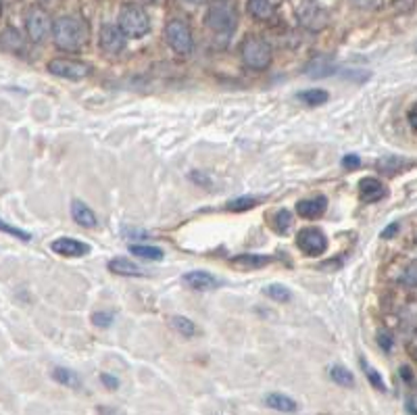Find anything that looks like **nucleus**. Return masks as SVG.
Masks as SVG:
<instances>
[{"instance_id": "obj_4", "label": "nucleus", "mask_w": 417, "mask_h": 415, "mask_svg": "<svg viewBox=\"0 0 417 415\" xmlns=\"http://www.w3.org/2000/svg\"><path fill=\"white\" fill-rule=\"evenodd\" d=\"M119 28L128 38H144L150 31V21L140 4H123L119 11Z\"/></svg>"}, {"instance_id": "obj_37", "label": "nucleus", "mask_w": 417, "mask_h": 415, "mask_svg": "<svg viewBox=\"0 0 417 415\" xmlns=\"http://www.w3.org/2000/svg\"><path fill=\"white\" fill-rule=\"evenodd\" d=\"M378 342H380V347H382L386 353H390V349H392V336H390L388 332L378 334Z\"/></svg>"}, {"instance_id": "obj_16", "label": "nucleus", "mask_w": 417, "mask_h": 415, "mask_svg": "<svg viewBox=\"0 0 417 415\" xmlns=\"http://www.w3.org/2000/svg\"><path fill=\"white\" fill-rule=\"evenodd\" d=\"M336 71H338L336 63H334L332 58H326V56H317V58H313V61H311V63L305 67L307 76L317 78V80L328 78V76H332V73H336Z\"/></svg>"}, {"instance_id": "obj_19", "label": "nucleus", "mask_w": 417, "mask_h": 415, "mask_svg": "<svg viewBox=\"0 0 417 415\" xmlns=\"http://www.w3.org/2000/svg\"><path fill=\"white\" fill-rule=\"evenodd\" d=\"M269 261H272V257H267V255H254V252H250V255H238V257H234L232 259V265L238 267V270H261V267L269 265Z\"/></svg>"}, {"instance_id": "obj_7", "label": "nucleus", "mask_w": 417, "mask_h": 415, "mask_svg": "<svg viewBox=\"0 0 417 415\" xmlns=\"http://www.w3.org/2000/svg\"><path fill=\"white\" fill-rule=\"evenodd\" d=\"M48 71L61 80L80 82L92 73V67L83 61H78V58H53L48 63Z\"/></svg>"}, {"instance_id": "obj_32", "label": "nucleus", "mask_w": 417, "mask_h": 415, "mask_svg": "<svg viewBox=\"0 0 417 415\" xmlns=\"http://www.w3.org/2000/svg\"><path fill=\"white\" fill-rule=\"evenodd\" d=\"M357 9H363V11H376L382 6L384 0H351Z\"/></svg>"}, {"instance_id": "obj_5", "label": "nucleus", "mask_w": 417, "mask_h": 415, "mask_svg": "<svg viewBox=\"0 0 417 415\" xmlns=\"http://www.w3.org/2000/svg\"><path fill=\"white\" fill-rule=\"evenodd\" d=\"M165 40L169 48L177 55L186 56L195 51V38L192 29L182 19H171L165 26Z\"/></svg>"}, {"instance_id": "obj_17", "label": "nucleus", "mask_w": 417, "mask_h": 415, "mask_svg": "<svg viewBox=\"0 0 417 415\" xmlns=\"http://www.w3.org/2000/svg\"><path fill=\"white\" fill-rule=\"evenodd\" d=\"M265 405L272 407L274 411H282V414H297V409H299L297 401L288 394H282V392H269L265 396Z\"/></svg>"}, {"instance_id": "obj_35", "label": "nucleus", "mask_w": 417, "mask_h": 415, "mask_svg": "<svg viewBox=\"0 0 417 415\" xmlns=\"http://www.w3.org/2000/svg\"><path fill=\"white\" fill-rule=\"evenodd\" d=\"M101 382L105 384V388H109V390H117L119 388V380L111 376V374H101Z\"/></svg>"}, {"instance_id": "obj_39", "label": "nucleus", "mask_w": 417, "mask_h": 415, "mask_svg": "<svg viewBox=\"0 0 417 415\" xmlns=\"http://www.w3.org/2000/svg\"><path fill=\"white\" fill-rule=\"evenodd\" d=\"M401 376L405 378V382H411L413 380V376H411V372H409V367L405 365V367H401Z\"/></svg>"}, {"instance_id": "obj_23", "label": "nucleus", "mask_w": 417, "mask_h": 415, "mask_svg": "<svg viewBox=\"0 0 417 415\" xmlns=\"http://www.w3.org/2000/svg\"><path fill=\"white\" fill-rule=\"evenodd\" d=\"M261 203V198L259 196H252V194H244V196H238V198H232L227 205H225V209L227 211H232V213H244V211H250V209H254L257 205Z\"/></svg>"}, {"instance_id": "obj_21", "label": "nucleus", "mask_w": 417, "mask_h": 415, "mask_svg": "<svg viewBox=\"0 0 417 415\" xmlns=\"http://www.w3.org/2000/svg\"><path fill=\"white\" fill-rule=\"evenodd\" d=\"M250 17L257 21H269L276 15V9L272 4V0H249L247 2Z\"/></svg>"}, {"instance_id": "obj_22", "label": "nucleus", "mask_w": 417, "mask_h": 415, "mask_svg": "<svg viewBox=\"0 0 417 415\" xmlns=\"http://www.w3.org/2000/svg\"><path fill=\"white\" fill-rule=\"evenodd\" d=\"M330 98V94L321 88H311V90H303L297 94V101H301L305 107H321L326 105Z\"/></svg>"}, {"instance_id": "obj_29", "label": "nucleus", "mask_w": 417, "mask_h": 415, "mask_svg": "<svg viewBox=\"0 0 417 415\" xmlns=\"http://www.w3.org/2000/svg\"><path fill=\"white\" fill-rule=\"evenodd\" d=\"M361 367H363V372H365L367 382H369L371 386L376 388V390H382V392H386V390H388L386 382H384V378H382V374H380L376 367H371V365H369L365 359H361Z\"/></svg>"}, {"instance_id": "obj_9", "label": "nucleus", "mask_w": 417, "mask_h": 415, "mask_svg": "<svg viewBox=\"0 0 417 415\" xmlns=\"http://www.w3.org/2000/svg\"><path fill=\"white\" fill-rule=\"evenodd\" d=\"M297 245L307 257H319L328 249V238L319 227H303L297 236Z\"/></svg>"}, {"instance_id": "obj_26", "label": "nucleus", "mask_w": 417, "mask_h": 415, "mask_svg": "<svg viewBox=\"0 0 417 415\" xmlns=\"http://www.w3.org/2000/svg\"><path fill=\"white\" fill-rule=\"evenodd\" d=\"M263 294L269 297L276 303H288L292 299V290L288 286H284V284H269V286H265Z\"/></svg>"}, {"instance_id": "obj_13", "label": "nucleus", "mask_w": 417, "mask_h": 415, "mask_svg": "<svg viewBox=\"0 0 417 415\" xmlns=\"http://www.w3.org/2000/svg\"><path fill=\"white\" fill-rule=\"evenodd\" d=\"M328 209V198L317 194V196H311V198H303L297 203V213L305 220H315V217H321Z\"/></svg>"}, {"instance_id": "obj_11", "label": "nucleus", "mask_w": 417, "mask_h": 415, "mask_svg": "<svg viewBox=\"0 0 417 415\" xmlns=\"http://www.w3.org/2000/svg\"><path fill=\"white\" fill-rule=\"evenodd\" d=\"M125 34H123V29L119 28V26H111V24H107V26H103L101 29V48L107 53V55H119L123 48H125Z\"/></svg>"}, {"instance_id": "obj_10", "label": "nucleus", "mask_w": 417, "mask_h": 415, "mask_svg": "<svg viewBox=\"0 0 417 415\" xmlns=\"http://www.w3.org/2000/svg\"><path fill=\"white\" fill-rule=\"evenodd\" d=\"M182 282H184V286H188L190 290H196V292H211V290L223 286L222 277H217L211 272H205V270H195V272L184 274Z\"/></svg>"}, {"instance_id": "obj_25", "label": "nucleus", "mask_w": 417, "mask_h": 415, "mask_svg": "<svg viewBox=\"0 0 417 415\" xmlns=\"http://www.w3.org/2000/svg\"><path fill=\"white\" fill-rule=\"evenodd\" d=\"M330 378H332V382L334 384H338V386H342V388H353L355 386V376H353V372H349L344 365H332L330 367Z\"/></svg>"}, {"instance_id": "obj_12", "label": "nucleus", "mask_w": 417, "mask_h": 415, "mask_svg": "<svg viewBox=\"0 0 417 415\" xmlns=\"http://www.w3.org/2000/svg\"><path fill=\"white\" fill-rule=\"evenodd\" d=\"M51 249L55 250L56 255H61V257H83V255L90 252V245H86V242L78 240V238L65 236V238L53 240L51 242Z\"/></svg>"}, {"instance_id": "obj_1", "label": "nucleus", "mask_w": 417, "mask_h": 415, "mask_svg": "<svg viewBox=\"0 0 417 415\" xmlns=\"http://www.w3.org/2000/svg\"><path fill=\"white\" fill-rule=\"evenodd\" d=\"M53 40L56 48L65 53H80L90 42V26L78 15H63L55 19Z\"/></svg>"}, {"instance_id": "obj_6", "label": "nucleus", "mask_w": 417, "mask_h": 415, "mask_svg": "<svg viewBox=\"0 0 417 415\" xmlns=\"http://www.w3.org/2000/svg\"><path fill=\"white\" fill-rule=\"evenodd\" d=\"M53 26L55 21H51L48 13L42 9V6H29L28 13H26V31H28V38L34 44H42L48 34H53Z\"/></svg>"}, {"instance_id": "obj_2", "label": "nucleus", "mask_w": 417, "mask_h": 415, "mask_svg": "<svg viewBox=\"0 0 417 415\" xmlns=\"http://www.w3.org/2000/svg\"><path fill=\"white\" fill-rule=\"evenodd\" d=\"M205 24L217 36H232L238 28V11L234 0H213L205 15Z\"/></svg>"}, {"instance_id": "obj_15", "label": "nucleus", "mask_w": 417, "mask_h": 415, "mask_svg": "<svg viewBox=\"0 0 417 415\" xmlns=\"http://www.w3.org/2000/svg\"><path fill=\"white\" fill-rule=\"evenodd\" d=\"M71 217H73V222L78 223V225H82V227H96L98 225L96 213L83 200H78V198L71 203Z\"/></svg>"}, {"instance_id": "obj_28", "label": "nucleus", "mask_w": 417, "mask_h": 415, "mask_svg": "<svg viewBox=\"0 0 417 415\" xmlns=\"http://www.w3.org/2000/svg\"><path fill=\"white\" fill-rule=\"evenodd\" d=\"M171 328H173L177 334L186 336V338H192V336H196V324L192 322V319L184 317V315H175V317H171Z\"/></svg>"}, {"instance_id": "obj_38", "label": "nucleus", "mask_w": 417, "mask_h": 415, "mask_svg": "<svg viewBox=\"0 0 417 415\" xmlns=\"http://www.w3.org/2000/svg\"><path fill=\"white\" fill-rule=\"evenodd\" d=\"M396 232H398V223H390L388 227H386V230L382 232V238H392V236H394Z\"/></svg>"}, {"instance_id": "obj_40", "label": "nucleus", "mask_w": 417, "mask_h": 415, "mask_svg": "<svg viewBox=\"0 0 417 415\" xmlns=\"http://www.w3.org/2000/svg\"><path fill=\"white\" fill-rule=\"evenodd\" d=\"M411 353H413V357H416V359H417V340H416V342H413V347H411Z\"/></svg>"}, {"instance_id": "obj_33", "label": "nucleus", "mask_w": 417, "mask_h": 415, "mask_svg": "<svg viewBox=\"0 0 417 415\" xmlns=\"http://www.w3.org/2000/svg\"><path fill=\"white\" fill-rule=\"evenodd\" d=\"M401 282H405V284H409V286H417V265L416 263L407 267V272L403 274Z\"/></svg>"}, {"instance_id": "obj_14", "label": "nucleus", "mask_w": 417, "mask_h": 415, "mask_svg": "<svg viewBox=\"0 0 417 415\" xmlns=\"http://www.w3.org/2000/svg\"><path fill=\"white\" fill-rule=\"evenodd\" d=\"M359 193H361V198L365 203H378L388 194V188L378 178H363L359 182Z\"/></svg>"}, {"instance_id": "obj_24", "label": "nucleus", "mask_w": 417, "mask_h": 415, "mask_svg": "<svg viewBox=\"0 0 417 415\" xmlns=\"http://www.w3.org/2000/svg\"><path fill=\"white\" fill-rule=\"evenodd\" d=\"M53 378H55V382L63 384V386L82 388L80 376H78L73 369H69V367H55V369H53Z\"/></svg>"}, {"instance_id": "obj_18", "label": "nucleus", "mask_w": 417, "mask_h": 415, "mask_svg": "<svg viewBox=\"0 0 417 415\" xmlns=\"http://www.w3.org/2000/svg\"><path fill=\"white\" fill-rule=\"evenodd\" d=\"M109 272L117 274V276H130V277H140L144 276V270L140 267L138 263L130 261V259H123V257H115L109 261Z\"/></svg>"}, {"instance_id": "obj_31", "label": "nucleus", "mask_w": 417, "mask_h": 415, "mask_svg": "<svg viewBox=\"0 0 417 415\" xmlns=\"http://www.w3.org/2000/svg\"><path fill=\"white\" fill-rule=\"evenodd\" d=\"M90 319H92V324L96 328H109L113 324V319H115V313L113 311H96Z\"/></svg>"}, {"instance_id": "obj_8", "label": "nucleus", "mask_w": 417, "mask_h": 415, "mask_svg": "<svg viewBox=\"0 0 417 415\" xmlns=\"http://www.w3.org/2000/svg\"><path fill=\"white\" fill-rule=\"evenodd\" d=\"M297 17H299V24L309 31H321L324 28H328V21H330L328 11L313 0H307L299 6Z\"/></svg>"}, {"instance_id": "obj_27", "label": "nucleus", "mask_w": 417, "mask_h": 415, "mask_svg": "<svg viewBox=\"0 0 417 415\" xmlns=\"http://www.w3.org/2000/svg\"><path fill=\"white\" fill-rule=\"evenodd\" d=\"M130 252L140 257V259H148V261L163 259V250L155 247V245H130Z\"/></svg>"}, {"instance_id": "obj_30", "label": "nucleus", "mask_w": 417, "mask_h": 415, "mask_svg": "<svg viewBox=\"0 0 417 415\" xmlns=\"http://www.w3.org/2000/svg\"><path fill=\"white\" fill-rule=\"evenodd\" d=\"M274 225H276V230H278L279 234H286V232L290 230V225H292V215H290V211H288V209H279L278 213L274 215Z\"/></svg>"}, {"instance_id": "obj_34", "label": "nucleus", "mask_w": 417, "mask_h": 415, "mask_svg": "<svg viewBox=\"0 0 417 415\" xmlns=\"http://www.w3.org/2000/svg\"><path fill=\"white\" fill-rule=\"evenodd\" d=\"M2 230H4L6 234H13V236L21 238V240H29V238H31L28 232H21L19 227H15V225H9L6 222H2Z\"/></svg>"}, {"instance_id": "obj_20", "label": "nucleus", "mask_w": 417, "mask_h": 415, "mask_svg": "<svg viewBox=\"0 0 417 415\" xmlns=\"http://www.w3.org/2000/svg\"><path fill=\"white\" fill-rule=\"evenodd\" d=\"M2 48L13 53V55H21L26 48V40L21 36V31L15 28H4L2 31Z\"/></svg>"}, {"instance_id": "obj_3", "label": "nucleus", "mask_w": 417, "mask_h": 415, "mask_svg": "<svg viewBox=\"0 0 417 415\" xmlns=\"http://www.w3.org/2000/svg\"><path fill=\"white\" fill-rule=\"evenodd\" d=\"M240 58L252 71H265L274 61L272 44L261 36H247L240 44Z\"/></svg>"}, {"instance_id": "obj_36", "label": "nucleus", "mask_w": 417, "mask_h": 415, "mask_svg": "<svg viewBox=\"0 0 417 415\" xmlns=\"http://www.w3.org/2000/svg\"><path fill=\"white\" fill-rule=\"evenodd\" d=\"M342 167H346V169H357V167H361V159H359L357 155H346V157L342 159Z\"/></svg>"}, {"instance_id": "obj_41", "label": "nucleus", "mask_w": 417, "mask_h": 415, "mask_svg": "<svg viewBox=\"0 0 417 415\" xmlns=\"http://www.w3.org/2000/svg\"><path fill=\"white\" fill-rule=\"evenodd\" d=\"M184 2H188V4H200L202 0H184Z\"/></svg>"}]
</instances>
